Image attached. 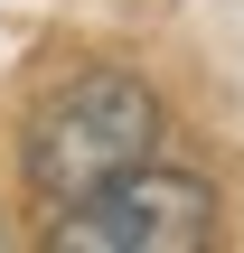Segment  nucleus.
Segmentation results:
<instances>
[{
    "label": "nucleus",
    "instance_id": "nucleus-1",
    "mask_svg": "<svg viewBox=\"0 0 244 253\" xmlns=\"http://www.w3.org/2000/svg\"><path fill=\"white\" fill-rule=\"evenodd\" d=\"M160 150V103H150V84L141 75H75L38 122H28V141H19V160H28V188L47 197V207H75V197H94L103 178H122V169H141Z\"/></svg>",
    "mask_w": 244,
    "mask_h": 253
},
{
    "label": "nucleus",
    "instance_id": "nucleus-2",
    "mask_svg": "<svg viewBox=\"0 0 244 253\" xmlns=\"http://www.w3.org/2000/svg\"><path fill=\"white\" fill-rule=\"evenodd\" d=\"M216 216L226 207H216L207 178L141 160V169L103 178L94 197H75L47 244L56 253H197V244H216Z\"/></svg>",
    "mask_w": 244,
    "mask_h": 253
}]
</instances>
